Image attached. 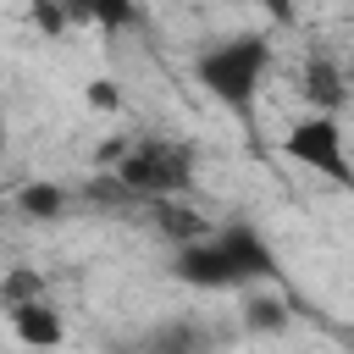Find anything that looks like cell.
Returning a JSON list of instances; mask_svg holds the SVG:
<instances>
[{
    "label": "cell",
    "mask_w": 354,
    "mask_h": 354,
    "mask_svg": "<svg viewBox=\"0 0 354 354\" xmlns=\"http://www.w3.org/2000/svg\"><path fill=\"white\" fill-rule=\"evenodd\" d=\"M28 22H33L39 33H50V39L72 28V17H66V6H61V0H33V6H28Z\"/></svg>",
    "instance_id": "obj_12"
},
{
    "label": "cell",
    "mask_w": 354,
    "mask_h": 354,
    "mask_svg": "<svg viewBox=\"0 0 354 354\" xmlns=\"http://www.w3.org/2000/svg\"><path fill=\"white\" fill-rule=\"evenodd\" d=\"M282 155H288L293 166H304V171H315V177H326V183H337V188H354L348 133H343V122L326 116V111H304L299 122H288Z\"/></svg>",
    "instance_id": "obj_4"
},
{
    "label": "cell",
    "mask_w": 354,
    "mask_h": 354,
    "mask_svg": "<svg viewBox=\"0 0 354 354\" xmlns=\"http://www.w3.org/2000/svg\"><path fill=\"white\" fill-rule=\"evenodd\" d=\"M6 321H11V332H17V343H22V348L50 354V348H61V343H66V321H61V310H55L50 299L6 304Z\"/></svg>",
    "instance_id": "obj_5"
},
{
    "label": "cell",
    "mask_w": 354,
    "mask_h": 354,
    "mask_svg": "<svg viewBox=\"0 0 354 354\" xmlns=\"http://www.w3.org/2000/svg\"><path fill=\"white\" fill-rule=\"evenodd\" d=\"M194 77L199 88L232 111L238 122H254V105H260V88L271 77V39L266 33H232V39H216L194 55Z\"/></svg>",
    "instance_id": "obj_2"
},
{
    "label": "cell",
    "mask_w": 354,
    "mask_h": 354,
    "mask_svg": "<svg viewBox=\"0 0 354 354\" xmlns=\"http://www.w3.org/2000/svg\"><path fill=\"white\" fill-rule=\"evenodd\" d=\"M155 227H160L166 238H177V249H183V243H199V238L210 232L205 216L188 210V205H177V199H155Z\"/></svg>",
    "instance_id": "obj_9"
},
{
    "label": "cell",
    "mask_w": 354,
    "mask_h": 354,
    "mask_svg": "<svg viewBox=\"0 0 354 354\" xmlns=\"http://www.w3.org/2000/svg\"><path fill=\"white\" fill-rule=\"evenodd\" d=\"M177 282L205 288V293H232V288H254L277 277V249L249 227V221H227L210 227L199 243L177 249Z\"/></svg>",
    "instance_id": "obj_1"
},
{
    "label": "cell",
    "mask_w": 354,
    "mask_h": 354,
    "mask_svg": "<svg viewBox=\"0 0 354 354\" xmlns=\"http://www.w3.org/2000/svg\"><path fill=\"white\" fill-rule=\"evenodd\" d=\"M0 299H6V304H22V299H50V293H44V277L22 266V271H11V277L0 282Z\"/></svg>",
    "instance_id": "obj_11"
},
{
    "label": "cell",
    "mask_w": 354,
    "mask_h": 354,
    "mask_svg": "<svg viewBox=\"0 0 354 354\" xmlns=\"http://www.w3.org/2000/svg\"><path fill=\"white\" fill-rule=\"evenodd\" d=\"M72 22L83 28H100V33H122L138 22V0H61Z\"/></svg>",
    "instance_id": "obj_7"
},
{
    "label": "cell",
    "mask_w": 354,
    "mask_h": 354,
    "mask_svg": "<svg viewBox=\"0 0 354 354\" xmlns=\"http://www.w3.org/2000/svg\"><path fill=\"white\" fill-rule=\"evenodd\" d=\"M0 155H6V111H0Z\"/></svg>",
    "instance_id": "obj_15"
},
{
    "label": "cell",
    "mask_w": 354,
    "mask_h": 354,
    "mask_svg": "<svg viewBox=\"0 0 354 354\" xmlns=\"http://www.w3.org/2000/svg\"><path fill=\"white\" fill-rule=\"evenodd\" d=\"M243 6H260V11H271L277 22H293V0H243Z\"/></svg>",
    "instance_id": "obj_14"
},
{
    "label": "cell",
    "mask_w": 354,
    "mask_h": 354,
    "mask_svg": "<svg viewBox=\"0 0 354 354\" xmlns=\"http://www.w3.org/2000/svg\"><path fill=\"white\" fill-rule=\"evenodd\" d=\"M299 94H304V105H310V111L337 116V111H343V100H348V72H343L332 55H310V61H304V72H299Z\"/></svg>",
    "instance_id": "obj_6"
},
{
    "label": "cell",
    "mask_w": 354,
    "mask_h": 354,
    "mask_svg": "<svg viewBox=\"0 0 354 354\" xmlns=\"http://www.w3.org/2000/svg\"><path fill=\"white\" fill-rule=\"evenodd\" d=\"M348 94H354V66H348Z\"/></svg>",
    "instance_id": "obj_16"
},
{
    "label": "cell",
    "mask_w": 354,
    "mask_h": 354,
    "mask_svg": "<svg viewBox=\"0 0 354 354\" xmlns=\"http://www.w3.org/2000/svg\"><path fill=\"white\" fill-rule=\"evenodd\" d=\"M66 205H72V194L61 183H50V177H33V183L17 188V210L28 221H55V216H66Z\"/></svg>",
    "instance_id": "obj_8"
},
{
    "label": "cell",
    "mask_w": 354,
    "mask_h": 354,
    "mask_svg": "<svg viewBox=\"0 0 354 354\" xmlns=\"http://www.w3.org/2000/svg\"><path fill=\"white\" fill-rule=\"evenodd\" d=\"M111 177L133 194V199H177L194 183V144L177 138H138L127 149H116Z\"/></svg>",
    "instance_id": "obj_3"
},
{
    "label": "cell",
    "mask_w": 354,
    "mask_h": 354,
    "mask_svg": "<svg viewBox=\"0 0 354 354\" xmlns=\"http://www.w3.org/2000/svg\"><path fill=\"white\" fill-rule=\"evenodd\" d=\"M83 100H88L94 111H116V105H122V94H116V83H111V77H88Z\"/></svg>",
    "instance_id": "obj_13"
},
{
    "label": "cell",
    "mask_w": 354,
    "mask_h": 354,
    "mask_svg": "<svg viewBox=\"0 0 354 354\" xmlns=\"http://www.w3.org/2000/svg\"><path fill=\"white\" fill-rule=\"evenodd\" d=\"M243 326L249 332H282L288 326V304L277 293H249L243 299Z\"/></svg>",
    "instance_id": "obj_10"
}]
</instances>
